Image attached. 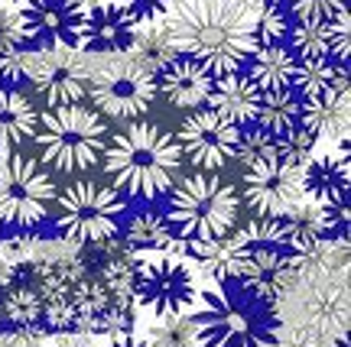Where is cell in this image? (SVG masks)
<instances>
[{
    "mask_svg": "<svg viewBox=\"0 0 351 347\" xmlns=\"http://www.w3.org/2000/svg\"><path fill=\"white\" fill-rule=\"evenodd\" d=\"M296 23H328L332 16L348 10V0H287Z\"/></svg>",
    "mask_w": 351,
    "mask_h": 347,
    "instance_id": "1f68e13d",
    "label": "cell"
},
{
    "mask_svg": "<svg viewBox=\"0 0 351 347\" xmlns=\"http://www.w3.org/2000/svg\"><path fill=\"white\" fill-rule=\"evenodd\" d=\"M137 23H160L176 0H121Z\"/></svg>",
    "mask_w": 351,
    "mask_h": 347,
    "instance_id": "d590c367",
    "label": "cell"
},
{
    "mask_svg": "<svg viewBox=\"0 0 351 347\" xmlns=\"http://www.w3.org/2000/svg\"><path fill=\"white\" fill-rule=\"evenodd\" d=\"M280 153V140L267 130H241V140H238V153L234 159H241L244 166H251L257 159H267V156H276Z\"/></svg>",
    "mask_w": 351,
    "mask_h": 347,
    "instance_id": "4dcf8cb0",
    "label": "cell"
},
{
    "mask_svg": "<svg viewBox=\"0 0 351 347\" xmlns=\"http://www.w3.org/2000/svg\"><path fill=\"white\" fill-rule=\"evenodd\" d=\"M104 172L117 192L153 201L166 195L179 179L182 153L169 130L150 120H130L104 146Z\"/></svg>",
    "mask_w": 351,
    "mask_h": 347,
    "instance_id": "3957f363",
    "label": "cell"
},
{
    "mask_svg": "<svg viewBox=\"0 0 351 347\" xmlns=\"http://www.w3.org/2000/svg\"><path fill=\"white\" fill-rule=\"evenodd\" d=\"M153 81H156V91H160L173 107L192 111V107L208 104L215 75L208 72L205 65L195 62V59H189V55H173L160 72L153 75Z\"/></svg>",
    "mask_w": 351,
    "mask_h": 347,
    "instance_id": "2e32d148",
    "label": "cell"
},
{
    "mask_svg": "<svg viewBox=\"0 0 351 347\" xmlns=\"http://www.w3.org/2000/svg\"><path fill=\"white\" fill-rule=\"evenodd\" d=\"M302 120V101L293 94V88H270V91H261V101H257V117L254 124L274 133L276 140L287 137L289 130H296Z\"/></svg>",
    "mask_w": 351,
    "mask_h": 347,
    "instance_id": "603a6c76",
    "label": "cell"
},
{
    "mask_svg": "<svg viewBox=\"0 0 351 347\" xmlns=\"http://www.w3.org/2000/svg\"><path fill=\"white\" fill-rule=\"evenodd\" d=\"M287 33H289V20L280 7L254 10V36H257V46H263V42H283Z\"/></svg>",
    "mask_w": 351,
    "mask_h": 347,
    "instance_id": "d6a6232c",
    "label": "cell"
},
{
    "mask_svg": "<svg viewBox=\"0 0 351 347\" xmlns=\"http://www.w3.org/2000/svg\"><path fill=\"white\" fill-rule=\"evenodd\" d=\"M302 169L287 162L280 153L244 166L241 201L254 211V218H283L302 205Z\"/></svg>",
    "mask_w": 351,
    "mask_h": 347,
    "instance_id": "30bf717a",
    "label": "cell"
},
{
    "mask_svg": "<svg viewBox=\"0 0 351 347\" xmlns=\"http://www.w3.org/2000/svg\"><path fill=\"white\" fill-rule=\"evenodd\" d=\"M293 266H289V250L280 244H247V257L241 266L238 283L251 289L254 296L276 302V298L293 285Z\"/></svg>",
    "mask_w": 351,
    "mask_h": 347,
    "instance_id": "9a60e30c",
    "label": "cell"
},
{
    "mask_svg": "<svg viewBox=\"0 0 351 347\" xmlns=\"http://www.w3.org/2000/svg\"><path fill=\"white\" fill-rule=\"evenodd\" d=\"M52 201L56 185L36 159L13 149H0V221L33 227L46 218Z\"/></svg>",
    "mask_w": 351,
    "mask_h": 347,
    "instance_id": "ba28073f",
    "label": "cell"
},
{
    "mask_svg": "<svg viewBox=\"0 0 351 347\" xmlns=\"http://www.w3.org/2000/svg\"><path fill=\"white\" fill-rule=\"evenodd\" d=\"M315 143H319V137H315L313 130H306V127H296V130H289L287 137H280V156L287 162H293V166H306V162L313 159V149Z\"/></svg>",
    "mask_w": 351,
    "mask_h": 347,
    "instance_id": "836d02e7",
    "label": "cell"
},
{
    "mask_svg": "<svg viewBox=\"0 0 351 347\" xmlns=\"http://www.w3.org/2000/svg\"><path fill=\"white\" fill-rule=\"evenodd\" d=\"M20 13H23L26 39L36 49L78 46V39H82L85 7H78L75 0H33Z\"/></svg>",
    "mask_w": 351,
    "mask_h": 347,
    "instance_id": "4fadbf2b",
    "label": "cell"
},
{
    "mask_svg": "<svg viewBox=\"0 0 351 347\" xmlns=\"http://www.w3.org/2000/svg\"><path fill=\"white\" fill-rule=\"evenodd\" d=\"M59 347H91V341L88 337H62Z\"/></svg>",
    "mask_w": 351,
    "mask_h": 347,
    "instance_id": "74e56055",
    "label": "cell"
},
{
    "mask_svg": "<svg viewBox=\"0 0 351 347\" xmlns=\"http://www.w3.org/2000/svg\"><path fill=\"white\" fill-rule=\"evenodd\" d=\"M199 347H280V315L274 302L254 296L238 279H218L195 296Z\"/></svg>",
    "mask_w": 351,
    "mask_h": 347,
    "instance_id": "7a4b0ae2",
    "label": "cell"
},
{
    "mask_svg": "<svg viewBox=\"0 0 351 347\" xmlns=\"http://www.w3.org/2000/svg\"><path fill=\"white\" fill-rule=\"evenodd\" d=\"M43 162L56 172H85L98 166L101 153L108 146V127L98 111L82 104H62L39 114L36 137Z\"/></svg>",
    "mask_w": 351,
    "mask_h": 347,
    "instance_id": "5b68a950",
    "label": "cell"
},
{
    "mask_svg": "<svg viewBox=\"0 0 351 347\" xmlns=\"http://www.w3.org/2000/svg\"><path fill=\"white\" fill-rule=\"evenodd\" d=\"M23 49H29V39H26V26H23V13L16 3H0V62H10L16 59Z\"/></svg>",
    "mask_w": 351,
    "mask_h": 347,
    "instance_id": "4316f807",
    "label": "cell"
},
{
    "mask_svg": "<svg viewBox=\"0 0 351 347\" xmlns=\"http://www.w3.org/2000/svg\"><path fill=\"white\" fill-rule=\"evenodd\" d=\"M108 347H150V341H147V337H137V335H114Z\"/></svg>",
    "mask_w": 351,
    "mask_h": 347,
    "instance_id": "8d00e7d4",
    "label": "cell"
},
{
    "mask_svg": "<svg viewBox=\"0 0 351 347\" xmlns=\"http://www.w3.org/2000/svg\"><path fill=\"white\" fill-rule=\"evenodd\" d=\"M10 3H16V7H20V3H23V7H26V3H33V0H10Z\"/></svg>",
    "mask_w": 351,
    "mask_h": 347,
    "instance_id": "7bdbcfd3",
    "label": "cell"
},
{
    "mask_svg": "<svg viewBox=\"0 0 351 347\" xmlns=\"http://www.w3.org/2000/svg\"><path fill=\"white\" fill-rule=\"evenodd\" d=\"M176 250H182V240L173 234V227L160 211H140L127 224V253H147V257H160Z\"/></svg>",
    "mask_w": 351,
    "mask_h": 347,
    "instance_id": "ffe728a7",
    "label": "cell"
},
{
    "mask_svg": "<svg viewBox=\"0 0 351 347\" xmlns=\"http://www.w3.org/2000/svg\"><path fill=\"white\" fill-rule=\"evenodd\" d=\"M289 52L302 59V55H328V26L326 23H296L287 33Z\"/></svg>",
    "mask_w": 351,
    "mask_h": 347,
    "instance_id": "f1b7e54d",
    "label": "cell"
},
{
    "mask_svg": "<svg viewBox=\"0 0 351 347\" xmlns=\"http://www.w3.org/2000/svg\"><path fill=\"white\" fill-rule=\"evenodd\" d=\"M91 104L114 120H140L156 101V81L150 72L121 62L91 75Z\"/></svg>",
    "mask_w": 351,
    "mask_h": 347,
    "instance_id": "8fae6325",
    "label": "cell"
},
{
    "mask_svg": "<svg viewBox=\"0 0 351 347\" xmlns=\"http://www.w3.org/2000/svg\"><path fill=\"white\" fill-rule=\"evenodd\" d=\"M238 140H241V127L228 124L221 114H215L208 107V111L189 114L182 127H179L176 143H179V153L199 172H218V169H225L228 162L234 159Z\"/></svg>",
    "mask_w": 351,
    "mask_h": 347,
    "instance_id": "7c38bea8",
    "label": "cell"
},
{
    "mask_svg": "<svg viewBox=\"0 0 351 347\" xmlns=\"http://www.w3.org/2000/svg\"><path fill=\"white\" fill-rule=\"evenodd\" d=\"M173 55H176V49H173V42H169V36H166L163 23H150V26H137L134 42L127 49V62L143 68V72L156 75Z\"/></svg>",
    "mask_w": 351,
    "mask_h": 347,
    "instance_id": "484cf974",
    "label": "cell"
},
{
    "mask_svg": "<svg viewBox=\"0 0 351 347\" xmlns=\"http://www.w3.org/2000/svg\"><path fill=\"white\" fill-rule=\"evenodd\" d=\"M150 347H199L195 341V324L192 315H173V318H156V324L147 335Z\"/></svg>",
    "mask_w": 351,
    "mask_h": 347,
    "instance_id": "83f0119b",
    "label": "cell"
},
{
    "mask_svg": "<svg viewBox=\"0 0 351 347\" xmlns=\"http://www.w3.org/2000/svg\"><path fill=\"white\" fill-rule=\"evenodd\" d=\"M36 124V107L20 91H0V149H13L23 140H33Z\"/></svg>",
    "mask_w": 351,
    "mask_h": 347,
    "instance_id": "cb8c5ba5",
    "label": "cell"
},
{
    "mask_svg": "<svg viewBox=\"0 0 351 347\" xmlns=\"http://www.w3.org/2000/svg\"><path fill=\"white\" fill-rule=\"evenodd\" d=\"M302 195L313 205L348 201V140L341 137L339 156H313L302 166Z\"/></svg>",
    "mask_w": 351,
    "mask_h": 347,
    "instance_id": "ac0fdd59",
    "label": "cell"
},
{
    "mask_svg": "<svg viewBox=\"0 0 351 347\" xmlns=\"http://www.w3.org/2000/svg\"><path fill=\"white\" fill-rule=\"evenodd\" d=\"M182 250L195 260V266L212 283H218V279H238L244 257H247V237L241 231H231V234L218 237V240H189V244H182Z\"/></svg>",
    "mask_w": 351,
    "mask_h": 347,
    "instance_id": "e0dca14e",
    "label": "cell"
},
{
    "mask_svg": "<svg viewBox=\"0 0 351 347\" xmlns=\"http://www.w3.org/2000/svg\"><path fill=\"white\" fill-rule=\"evenodd\" d=\"M251 78L261 91H270V88H293V78H296V55L283 46V42H263L251 52Z\"/></svg>",
    "mask_w": 351,
    "mask_h": 347,
    "instance_id": "7402d4cb",
    "label": "cell"
},
{
    "mask_svg": "<svg viewBox=\"0 0 351 347\" xmlns=\"http://www.w3.org/2000/svg\"><path fill=\"white\" fill-rule=\"evenodd\" d=\"M306 130L315 137H345L348 130V88H332L326 94L302 101V120Z\"/></svg>",
    "mask_w": 351,
    "mask_h": 347,
    "instance_id": "44dd1931",
    "label": "cell"
},
{
    "mask_svg": "<svg viewBox=\"0 0 351 347\" xmlns=\"http://www.w3.org/2000/svg\"><path fill=\"white\" fill-rule=\"evenodd\" d=\"M238 214V188L215 172H195L173 188L166 221L173 227V234L182 244H189V240H218L231 234Z\"/></svg>",
    "mask_w": 351,
    "mask_h": 347,
    "instance_id": "277c9868",
    "label": "cell"
},
{
    "mask_svg": "<svg viewBox=\"0 0 351 347\" xmlns=\"http://www.w3.org/2000/svg\"><path fill=\"white\" fill-rule=\"evenodd\" d=\"M257 101H261V88L254 85L247 75H218L212 81V104L215 114H221L228 124L234 127H247L257 117Z\"/></svg>",
    "mask_w": 351,
    "mask_h": 347,
    "instance_id": "d6986e66",
    "label": "cell"
},
{
    "mask_svg": "<svg viewBox=\"0 0 351 347\" xmlns=\"http://www.w3.org/2000/svg\"><path fill=\"white\" fill-rule=\"evenodd\" d=\"M293 85L300 88L306 98L326 94L332 88H348V65L332 62V55H302V59H296Z\"/></svg>",
    "mask_w": 351,
    "mask_h": 347,
    "instance_id": "d4e9b609",
    "label": "cell"
},
{
    "mask_svg": "<svg viewBox=\"0 0 351 347\" xmlns=\"http://www.w3.org/2000/svg\"><path fill=\"white\" fill-rule=\"evenodd\" d=\"M56 231L69 244H108L124 221V195L91 179L72 182L56 195Z\"/></svg>",
    "mask_w": 351,
    "mask_h": 347,
    "instance_id": "8992f818",
    "label": "cell"
},
{
    "mask_svg": "<svg viewBox=\"0 0 351 347\" xmlns=\"http://www.w3.org/2000/svg\"><path fill=\"white\" fill-rule=\"evenodd\" d=\"M0 347H26V344H20L16 337H0Z\"/></svg>",
    "mask_w": 351,
    "mask_h": 347,
    "instance_id": "60d3db41",
    "label": "cell"
},
{
    "mask_svg": "<svg viewBox=\"0 0 351 347\" xmlns=\"http://www.w3.org/2000/svg\"><path fill=\"white\" fill-rule=\"evenodd\" d=\"M3 315L16 324H36L43 318V298H39V292L33 285H20L3 302Z\"/></svg>",
    "mask_w": 351,
    "mask_h": 347,
    "instance_id": "f546056e",
    "label": "cell"
},
{
    "mask_svg": "<svg viewBox=\"0 0 351 347\" xmlns=\"http://www.w3.org/2000/svg\"><path fill=\"white\" fill-rule=\"evenodd\" d=\"M176 55H189L208 72L234 75L257 49L254 10L244 0H176L163 16Z\"/></svg>",
    "mask_w": 351,
    "mask_h": 347,
    "instance_id": "6da1fadb",
    "label": "cell"
},
{
    "mask_svg": "<svg viewBox=\"0 0 351 347\" xmlns=\"http://www.w3.org/2000/svg\"><path fill=\"white\" fill-rule=\"evenodd\" d=\"M75 3L88 10V7H98V3H111V0H75Z\"/></svg>",
    "mask_w": 351,
    "mask_h": 347,
    "instance_id": "ab89813d",
    "label": "cell"
},
{
    "mask_svg": "<svg viewBox=\"0 0 351 347\" xmlns=\"http://www.w3.org/2000/svg\"><path fill=\"white\" fill-rule=\"evenodd\" d=\"M251 10H263V7H280V0H244Z\"/></svg>",
    "mask_w": 351,
    "mask_h": 347,
    "instance_id": "f35d334b",
    "label": "cell"
},
{
    "mask_svg": "<svg viewBox=\"0 0 351 347\" xmlns=\"http://www.w3.org/2000/svg\"><path fill=\"white\" fill-rule=\"evenodd\" d=\"M195 296H199V283H195V273L189 270L186 260L160 253V257L137 263L134 298H137V305L143 311H150L153 318L186 315L195 305Z\"/></svg>",
    "mask_w": 351,
    "mask_h": 347,
    "instance_id": "9c48e42d",
    "label": "cell"
},
{
    "mask_svg": "<svg viewBox=\"0 0 351 347\" xmlns=\"http://www.w3.org/2000/svg\"><path fill=\"white\" fill-rule=\"evenodd\" d=\"M335 347H348V337H345V331H339V337H335Z\"/></svg>",
    "mask_w": 351,
    "mask_h": 347,
    "instance_id": "b9f144b4",
    "label": "cell"
},
{
    "mask_svg": "<svg viewBox=\"0 0 351 347\" xmlns=\"http://www.w3.org/2000/svg\"><path fill=\"white\" fill-rule=\"evenodd\" d=\"M13 65L20 75L29 78V85L36 88V94L49 107L62 104H78L88 94L91 81V62L88 52H78V46H62V49H23Z\"/></svg>",
    "mask_w": 351,
    "mask_h": 347,
    "instance_id": "52a82bcc",
    "label": "cell"
},
{
    "mask_svg": "<svg viewBox=\"0 0 351 347\" xmlns=\"http://www.w3.org/2000/svg\"><path fill=\"white\" fill-rule=\"evenodd\" d=\"M351 20H348V10H341L339 16L328 20V55L339 59V62H348L351 55Z\"/></svg>",
    "mask_w": 351,
    "mask_h": 347,
    "instance_id": "e575fe53",
    "label": "cell"
},
{
    "mask_svg": "<svg viewBox=\"0 0 351 347\" xmlns=\"http://www.w3.org/2000/svg\"><path fill=\"white\" fill-rule=\"evenodd\" d=\"M137 26L140 23L127 13V7L121 0L88 7L85 16H82L78 49L88 52V55H124L130 49V42H134Z\"/></svg>",
    "mask_w": 351,
    "mask_h": 347,
    "instance_id": "5bb4252c",
    "label": "cell"
}]
</instances>
